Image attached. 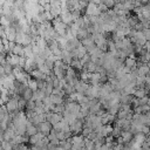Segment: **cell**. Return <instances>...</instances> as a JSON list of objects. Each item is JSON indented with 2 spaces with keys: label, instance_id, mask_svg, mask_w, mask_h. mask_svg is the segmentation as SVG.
<instances>
[{
  "label": "cell",
  "instance_id": "obj_11",
  "mask_svg": "<svg viewBox=\"0 0 150 150\" xmlns=\"http://www.w3.org/2000/svg\"><path fill=\"white\" fill-rule=\"evenodd\" d=\"M102 4H104L108 7V9H111L115 5V1L114 0H102Z\"/></svg>",
  "mask_w": 150,
  "mask_h": 150
},
{
  "label": "cell",
  "instance_id": "obj_4",
  "mask_svg": "<svg viewBox=\"0 0 150 150\" xmlns=\"http://www.w3.org/2000/svg\"><path fill=\"white\" fill-rule=\"evenodd\" d=\"M89 83L84 82V81H81V80H77L76 83L74 84V88H75V91L79 93V94H84L87 91V89L89 88Z\"/></svg>",
  "mask_w": 150,
  "mask_h": 150
},
{
  "label": "cell",
  "instance_id": "obj_9",
  "mask_svg": "<svg viewBox=\"0 0 150 150\" xmlns=\"http://www.w3.org/2000/svg\"><path fill=\"white\" fill-rule=\"evenodd\" d=\"M45 137H46V136H43L41 132H39V131H38L35 135H33L32 137H29V142H30L33 145H36V144H38L40 141H42Z\"/></svg>",
  "mask_w": 150,
  "mask_h": 150
},
{
  "label": "cell",
  "instance_id": "obj_5",
  "mask_svg": "<svg viewBox=\"0 0 150 150\" xmlns=\"http://www.w3.org/2000/svg\"><path fill=\"white\" fill-rule=\"evenodd\" d=\"M124 66L127 68H129L130 70H135L137 68V59H134V57H127L124 61H123Z\"/></svg>",
  "mask_w": 150,
  "mask_h": 150
},
{
  "label": "cell",
  "instance_id": "obj_13",
  "mask_svg": "<svg viewBox=\"0 0 150 150\" xmlns=\"http://www.w3.org/2000/svg\"><path fill=\"white\" fill-rule=\"evenodd\" d=\"M148 22H149V26H150V20H149V21H148Z\"/></svg>",
  "mask_w": 150,
  "mask_h": 150
},
{
  "label": "cell",
  "instance_id": "obj_2",
  "mask_svg": "<svg viewBox=\"0 0 150 150\" xmlns=\"http://www.w3.org/2000/svg\"><path fill=\"white\" fill-rule=\"evenodd\" d=\"M52 130H53V125L48 121H43L38 125V131L41 132L43 136H48Z\"/></svg>",
  "mask_w": 150,
  "mask_h": 150
},
{
  "label": "cell",
  "instance_id": "obj_1",
  "mask_svg": "<svg viewBox=\"0 0 150 150\" xmlns=\"http://www.w3.org/2000/svg\"><path fill=\"white\" fill-rule=\"evenodd\" d=\"M19 98H20V96L16 95V96H14V97H11V98L5 103V107H6V110H7L8 114H14V112L19 111V110H18V102H19Z\"/></svg>",
  "mask_w": 150,
  "mask_h": 150
},
{
  "label": "cell",
  "instance_id": "obj_14",
  "mask_svg": "<svg viewBox=\"0 0 150 150\" xmlns=\"http://www.w3.org/2000/svg\"><path fill=\"white\" fill-rule=\"evenodd\" d=\"M148 41H150V38H149V40H148Z\"/></svg>",
  "mask_w": 150,
  "mask_h": 150
},
{
  "label": "cell",
  "instance_id": "obj_7",
  "mask_svg": "<svg viewBox=\"0 0 150 150\" xmlns=\"http://www.w3.org/2000/svg\"><path fill=\"white\" fill-rule=\"evenodd\" d=\"M33 93H34V91L27 87V88H26V89H25V90L21 93L20 97H21V98H23L26 102H28V101H30V100L33 98Z\"/></svg>",
  "mask_w": 150,
  "mask_h": 150
},
{
  "label": "cell",
  "instance_id": "obj_6",
  "mask_svg": "<svg viewBox=\"0 0 150 150\" xmlns=\"http://www.w3.org/2000/svg\"><path fill=\"white\" fill-rule=\"evenodd\" d=\"M136 70H137L138 75H143V76H145V75H148L150 73L149 67H148L146 63H139V66H137Z\"/></svg>",
  "mask_w": 150,
  "mask_h": 150
},
{
  "label": "cell",
  "instance_id": "obj_3",
  "mask_svg": "<svg viewBox=\"0 0 150 150\" xmlns=\"http://www.w3.org/2000/svg\"><path fill=\"white\" fill-rule=\"evenodd\" d=\"M83 127H84L83 120H79V118H76L74 122H71V123L69 124L70 131H71V132H74L75 135H76V134H79L80 131H82V130H83Z\"/></svg>",
  "mask_w": 150,
  "mask_h": 150
},
{
  "label": "cell",
  "instance_id": "obj_10",
  "mask_svg": "<svg viewBox=\"0 0 150 150\" xmlns=\"http://www.w3.org/2000/svg\"><path fill=\"white\" fill-rule=\"evenodd\" d=\"M146 90L144 89V88H136V90H135V93H134V97H136V98H142V97H144V96H146Z\"/></svg>",
  "mask_w": 150,
  "mask_h": 150
},
{
  "label": "cell",
  "instance_id": "obj_12",
  "mask_svg": "<svg viewBox=\"0 0 150 150\" xmlns=\"http://www.w3.org/2000/svg\"><path fill=\"white\" fill-rule=\"evenodd\" d=\"M139 2H141V4H142V6H143V5L149 4V0H139Z\"/></svg>",
  "mask_w": 150,
  "mask_h": 150
},
{
  "label": "cell",
  "instance_id": "obj_8",
  "mask_svg": "<svg viewBox=\"0 0 150 150\" xmlns=\"http://www.w3.org/2000/svg\"><path fill=\"white\" fill-rule=\"evenodd\" d=\"M11 54L13 55H18V56H23V46L22 45H19V43H15Z\"/></svg>",
  "mask_w": 150,
  "mask_h": 150
}]
</instances>
